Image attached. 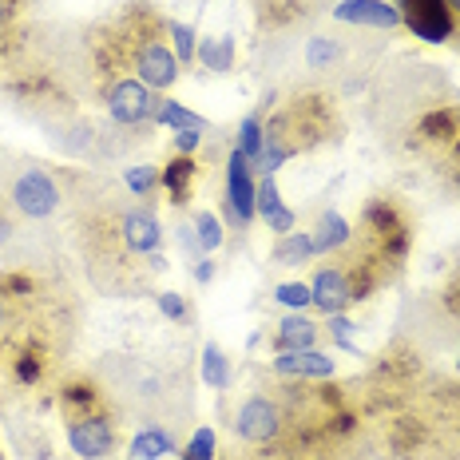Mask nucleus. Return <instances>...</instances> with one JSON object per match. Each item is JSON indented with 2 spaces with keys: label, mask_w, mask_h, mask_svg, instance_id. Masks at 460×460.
Wrapping results in <instances>:
<instances>
[{
  "label": "nucleus",
  "mask_w": 460,
  "mask_h": 460,
  "mask_svg": "<svg viewBox=\"0 0 460 460\" xmlns=\"http://www.w3.org/2000/svg\"><path fill=\"white\" fill-rule=\"evenodd\" d=\"M88 286L72 254L0 270V413L56 405L88 322Z\"/></svg>",
  "instance_id": "obj_1"
},
{
  "label": "nucleus",
  "mask_w": 460,
  "mask_h": 460,
  "mask_svg": "<svg viewBox=\"0 0 460 460\" xmlns=\"http://www.w3.org/2000/svg\"><path fill=\"white\" fill-rule=\"evenodd\" d=\"M64 187V243L84 286L103 298L155 294L167 274V230L155 203H143L115 175L68 163L56 167Z\"/></svg>",
  "instance_id": "obj_2"
},
{
  "label": "nucleus",
  "mask_w": 460,
  "mask_h": 460,
  "mask_svg": "<svg viewBox=\"0 0 460 460\" xmlns=\"http://www.w3.org/2000/svg\"><path fill=\"white\" fill-rule=\"evenodd\" d=\"M349 243L325 262L338 270L349 302H369L405 274L417 243V210L397 190H373L361 203L358 223H349Z\"/></svg>",
  "instance_id": "obj_3"
},
{
  "label": "nucleus",
  "mask_w": 460,
  "mask_h": 460,
  "mask_svg": "<svg viewBox=\"0 0 460 460\" xmlns=\"http://www.w3.org/2000/svg\"><path fill=\"white\" fill-rule=\"evenodd\" d=\"M361 100H366L361 115H366V128L373 131L377 147L389 159L405 163L417 128L437 108L456 103L460 88L440 64L417 60V56H385Z\"/></svg>",
  "instance_id": "obj_4"
},
{
  "label": "nucleus",
  "mask_w": 460,
  "mask_h": 460,
  "mask_svg": "<svg viewBox=\"0 0 460 460\" xmlns=\"http://www.w3.org/2000/svg\"><path fill=\"white\" fill-rule=\"evenodd\" d=\"M92 369L128 420L163 425L175 433H187L195 425V373L183 358L103 349L92 361Z\"/></svg>",
  "instance_id": "obj_5"
},
{
  "label": "nucleus",
  "mask_w": 460,
  "mask_h": 460,
  "mask_svg": "<svg viewBox=\"0 0 460 460\" xmlns=\"http://www.w3.org/2000/svg\"><path fill=\"white\" fill-rule=\"evenodd\" d=\"M341 103V95L322 84H286V95L262 123V155L254 163V175H278L282 163L338 147L345 139Z\"/></svg>",
  "instance_id": "obj_6"
},
{
  "label": "nucleus",
  "mask_w": 460,
  "mask_h": 460,
  "mask_svg": "<svg viewBox=\"0 0 460 460\" xmlns=\"http://www.w3.org/2000/svg\"><path fill=\"white\" fill-rule=\"evenodd\" d=\"M0 203L40 226H64V187L56 163L0 143Z\"/></svg>",
  "instance_id": "obj_7"
},
{
  "label": "nucleus",
  "mask_w": 460,
  "mask_h": 460,
  "mask_svg": "<svg viewBox=\"0 0 460 460\" xmlns=\"http://www.w3.org/2000/svg\"><path fill=\"white\" fill-rule=\"evenodd\" d=\"M56 258H68L64 226H40L32 218H24L21 210L0 203V270L56 262Z\"/></svg>",
  "instance_id": "obj_8"
},
{
  "label": "nucleus",
  "mask_w": 460,
  "mask_h": 460,
  "mask_svg": "<svg viewBox=\"0 0 460 460\" xmlns=\"http://www.w3.org/2000/svg\"><path fill=\"white\" fill-rule=\"evenodd\" d=\"M258 175L254 167L246 163V155L238 147H230V155L223 163V199H218V210H223V226L230 230L226 234V246L230 254H238L251 238V226L258 218Z\"/></svg>",
  "instance_id": "obj_9"
},
{
  "label": "nucleus",
  "mask_w": 460,
  "mask_h": 460,
  "mask_svg": "<svg viewBox=\"0 0 460 460\" xmlns=\"http://www.w3.org/2000/svg\"><path fill=\"white\" fill-rule=\"evenodd\" d=\"M258 40H290L330 16L338 0H246Z\"/></svg>",
  "instance_id": "obj_10"
},
{
  "label": "nucleus",
  "mask_w": 460,
  "mask_h": 460,
  "mask_svg": "<svg viewBox=\"0 0 460 460\" xmlns=\"http://www.w3.org/2000/svg\"><path fill=\"white\" fill-rule=\"evenodd\" d=\"M123 409H103V413L80 417L64 425V440L80 460H111L123 448Z\"/></svg>",
  "instance_id": "obj_11"
},
{
  "label": "nucleus",
  "mask_w": 460,
  "mask_h": 460,
  "mask_svg": "<svg viewBox=\"0 0 460 460\" xmlns=\"http://www.w3.org/2000/svg\"><path fill=\"white\" fill-rule=\"evenodd\" d=\"M389 4L401 13V28H409L420 44H448L456 28L448 0H389Z\"/></svg>",
  "instance_id": "obj_12"
},
{
  "label": "nucleus",
  "mask_w": 460,
  "mask_h": 460,
  "mask_svg": "<svg viewBox=\"0 0 460 460\" xmlns=\"http://www.w3.org/2000/svg\"><path fill=\"white\" fill-rule=\"evenodd\" d=\"M40 136L60 159L95 167V119L92 115L80 111V115H68V119H56L48 128H40Z\"/></svg>",
  "instance_id": "obj_13"
},
{
  "label": "nucleus",
  "mask_w": 460,
  "mask_h": 460,
  "mask_svg": "<svg viewBox=\"0 0 460 460\" xmlns=\"http://www.w3.org/2000/svg\"><path fill=\"white\" fill-rule=\"evenodd\" d=\"M159 92H151L147 84H139L136 75L119 80L115 88L103 95V115L115 123H155V111H159Z\"/></svg>",
  "instance_id": "obj_14"
},
{
  "label": "nucleus",
  "mask_w": 460,
  "mask_h": 460,
  "mask_svg": "<svg viewBox=\"0 0 460 460\" xmlns=\"http://www.w3.org/2000/svg\"><path fill=\"white\" fill-rule=\"evenodd\" d=\"M330 21L349 24V28H369V32H397L401 13L389 0H338L330 8Z\"/></svg>",
  "instance_id": "obj_15"
},
{
  "label": "nucleus",
  "mask_w": 460,
  "mask_h": 460,
  "mask_svg": "<svg viewBox=\"0 0 460 460\" xmlns=\"http://www.w3.org/2000/svg\"><path fill=\"white\" fill-rule=\"evenodd\" d=\"M199 175H203L199 155H167V163H159V187L167 190V199L175 210H183L190 203Z\"/></svg>",
  "instance_id": "obj_16"
},
{
  "label": "nucleus",
  "mask_w": 460,
  "mask_h": 460,
  "mask_svg": "<svg viewBox=\"0 0 460 460\" xmlns=\"http://www.w3.org/2000/svg\"><path fill=\"white\" fill-rule=\"evenodd\" d=\"M278 377H294V381H325L333 377V369H338V361L330 358L325 349H290V353H278L274 366H270Z\"/></svg>",
  "instance_id": "obj_17"
},
{
  "label": "nucleus",
  "mask_w": 460,
  "mask_h": 460,
  "mask_svg": "<svg viewBox=\"0 0 460 460\" xmlns=\"http://www.w3.org/2000/svg\"><path fill=\"white\" fill-rule=\"evenodd\" d=\"M183 433L175 429H163V425H139L136 433L128 437V460H163L171 453L183 448Z\"/></svg>",
  "instance_id": "obj_18"
},
{
  "label": "nucleus",
  "mask_w": 460,
  "mask_h": 460,
  "mask_svg": "<svg viewBox=\"0 0 460 460\" xmlns=\"http://www.w3.org/2000/svg\"><path fill=\"white\" fill-rule=\"evenodd\" d=\"M325 338V325L305 318V314H286L274 325V353H290V349H314Z\"/></svg>",
  "instance_id": "obj_19"
},
{
  "label": "nucleus",
  "mask_w": 460,
  "mask_h": 460,
  "mask_svg": "<svg viewBox=\"0 0 460 460\" xmlns=\"http://www.w3.org/2000/svg\"><path fill=\"white\" fill-rule=\"evenodd\" d=\"M349 218L341 215V210H333V207H325L314 215V226H310V238H314V254L318 258H330V254H338L345 243H349Z\"/></svg>",
  "instance_id": "obj_20"
},
{
  "label": "nucleus",
  "mask_w": 460,
  "mask_h": 460,
  "mask_svg": "<svg viewBox=\"0 0 460 460\" xmlns=\"http://www.w3.org/2000/svg\"><path fill=\"white\" fill-rule=\"evenodd\" d=\"M199 381H203L207 389H215L218 397H226L230 393L234 366H230V353L218 341H203V349H199Z\"/></svg>",
  "instance_id": "obj_21"
},
{
  "label": "nucleus",
  "mask_w": 460,
  "mask_h": 460,
  "mask_svg": "<svg viewBox=\"0 0 460 460\" xmlns=\"http://www.w3.org/2000/svg\"><path fill=\"white\" fill-rule=\"evenodd\" d=\"M429 179H433L437 195L445 199V203H460V139L429 167Z\"/></svg>",
  "instance_id": "obj_22"
},
{
  "label": "nucleus",
  "mask_w": 460,
  "mask_h": 460,
  "mask_svg": "<svg viewBox=\"0 0 460 460\" xmlns=\"http://www.w3.org/2000/svg\"><path fill=\"white\" fill-rule=\"evenodd\" d=\"M314 238L310 230H290V234L274 238V251H270V266H305L314 262Z\"/></svg>",
  "instance_id": "obj_23"
},
{
  "label": "nucleus",
  "mask_w": 460,
  "mask_h": 460,
  "mask_svg": "<svg viewBox=\"0 0 460 460\" xmlns=\"http://www.w3.org/2000/svg\"><path fill=\"white\" fill-rule=\"evenodd\" d=\"M119 183L131 190L136 199H143V203H155V195H159V167L155 163H143V159H136V163H123L119 167Z\"/></svg>",
  "instance_id": "obj_24"
},
{
  "label": "nucleus",
  "mask_w": 460,
  "mask_h": 460,
  "mask_svg": "<svg viewBox=\"0 0 460 460\" xmlns=\"http://www.w3.org/2000/svg\"><path fill=\"white\" fill-rule=\"evenodd\" d=\"M155 128H167V131H215V128H210V119H203L199 111L183 108V103L171 100V95H163V100H159Z\"/></svg>",
  "instance_id": "obj_25"
},
{
  "label": "nucleus",
  "mask_w": 460,
  "mask_h": 460,
  "mask_svg": "<svg viewBox=\"0 0 460 460\" xmlns=\"http://www.w3.org/2000/svg\"><path fill=\"white\" fill-rule=\"evenodd\" d=\"M199 64L210 72V75H230L234 68V36L223 32V36H207L199 44Z\"/></svg>",
  "instance_id": "obj_26"
},
{
  "label": "nucleus",
  "mask_w": 460,
  "mask_h": 460,
  "mask_svg": "<svg viewBox=\"0 0 460 460\" xmlns=\"http://www.w3.org/2000/svg\"><path fill=\"white\" fill-rule=\"evenodd\" d=\"M167 36H171V52H175V60L183 64V68H195L199 64V28L167 16Z\"/></svg>",
  "instance_id": "obj_27"
},
{
  "label": "nucleus",
  "mask_w": 460,
  "mask_h": 460,
  "mask_svg": "<svg viewBox=\"0 0 460 460\" xmlns=\"http://www.w3.org/2000/svg\"><path fill=\"white\" fill-rule=\"evenodd\" d=\"M190 223H195V234H199V243H203V251H218V246H226V226H223V218L215 215V210H207V207H199V210H190Z\"/></svg>",
  "instance_id": "obj_28"
},
{
  "label": "nucleus",
  "mask_w": 460,
  "mask_h": 460,
  "mask_svg": "<svg viewBox=\"0 0 460 460\" xmlns=\"http://www.w3.org/2000/svg\"><path fill=\"white\" fill-rule=\"evenodd\" d=\"M179 456H183V460H218V437H215V429H210V425L190 429V437L183 440Z\"/></svg>",
  "instance_id": "obj_29"
},
{
  "label": "nucleus",
  "mask_w": 460,
  "mask_h": 460,
  "mask_svg": "<svg viewBox=\"0 0 460 460\" xmlns=\"http://www.w3.org/2000/svg\"><path fill=\"white\" fill-rule=\"evenodd\" d=\"M155 298V310L167 318V325H190L195 322V310H190V302L183 298V294H175V290H155L151 294Z\"/></svg>",
  "instance_id": "obj_30"
},
{
  "label": "nucleus",
  "mask_w": 460,
  "mask_h": 460,
  "mask_svg": "<svg viewBox=\"0 0 460 460\" xmlns=\"http://www.w3.org/2000/svg\"><path fill=\"white\" fill-rule=\"evenodd\" d=\"M274 302L282 305L286 314H302L305 305H314V294L305 282H282V286H274Z\"/></svg>",
  "instance_id": "obj_31"
},
{
  "label": "nucleus",
  "mask_w": 460,
  "mask_h": 460,
  "mask_svg": "<svg viewBox=\"0 0 460 460\" xmlns=\"http://www.w3.org/2000/svg\"><path fill=\"white\" fill-rule=\"evenodd\" d=\"M207 143V131H175L171 136V155H199Z\"/></svg>",
  "instance_id": "obj_32"
},
{
  "label": "nucleus",
  "mask_w": 460,
  "mask_h": 460,
  "mask_svg": "<svg viewBox=\"0 0 460 460\" xmlns=\"http://www.w3.org/2000/svg\"><path fill=\"white\" fill-rule=\"evenodd\" d=\"M24 16H32V13H24V8L13 4V0H0V32H4V28H13L16 21H24Z\"/></svg>",
  "instance_id": "obj_33"
},
{
  "label": "nucleus",
  "mask_w": 460,
  "mask_h": 460,
  "mask_svg": "<svg viewBox=\"0 0 460 460\" xmlns=\"http://www.w3.org/2000/svg\"><path fill=\"white\" fill-rule=\"evenodd\" d=\"M190 278H195L199 286H207L210 278H215V262H210V254H203V258H195V262H190Z\"/></svg>",
  "instance_id": "obj_34"
},
{
  "label": "nucleus",
  "mask_w": 460,
  "mask_h": 460,
  "mask_svg": "<svg viewBox=\"0 0 460 460\" xmlns=\"http://www.w3.org/2000/svg\"><path fill=\"white\" fill-rule=\"evenodd\" d=\"M448 44H453L456 52H460V21H456V28H453V36H448Z\"/></svg>",
  "instance_id": "obj_35"
},
{
  "label": "nucleus",
  "mask_w": 460,
  "mask_h": 460,
  "mask_svg": "<svg viewBox=\"0 0 460 460\" xmlns=\"http://www.w3.org/2000/svg\"><path fill=\"white\" fill-rule=\"evenodd\" d=\"M13 4H21V8H24V13H32V8H36V4H40V0H13Z\"/></svg>",
  "instance_id": "obj_36"
},
{
  "label": "nucleus",
  "mask_w": 460,
  "mask_h": 460,
  "mask_svg": "<svg viewBox=\"0 0 460 460\" xmlns=\"http://www.w3.org/2000/svg\"><path fill=\"white\" fill-rule=\"evenodd\" d=\"M448 8H453V16L460 21V0H448Z\"/></svg>",
  "instance_id": "obj_37"
},
{
  "label": "nucleus",
  "mask_w": 460,
  "mask_h": 460,
  "mask_svg": "<svg viewBox=\"0 0 460 460\" xmlns=\"http://www.w3.org/2000/svg\"><path fill=\"white\" fill-rule=\"evenodd\" d=\"M0 460H8V453H4V448H0Z\"/></svg>",
  "instance_id": "obj_38"
}]
</instances>
